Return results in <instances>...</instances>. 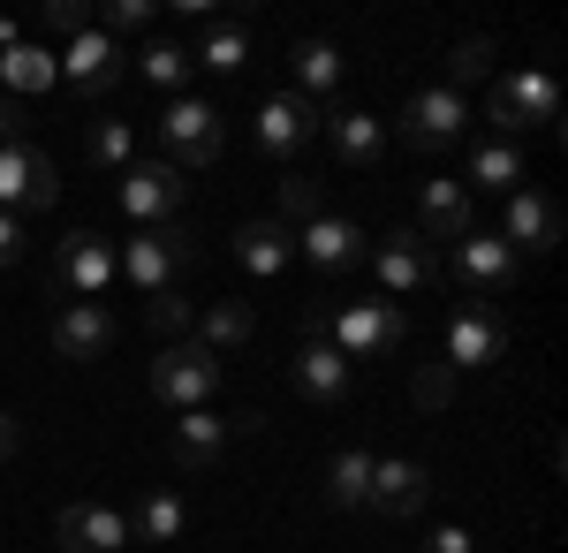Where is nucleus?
I'll use <instances>...</instances> for the list:
<instances>
[{
    "instance_id": "obj_1",
    "label": "nucleus",
    "mask_w": 568,
    "mask_h": 553,
    "mask_svg": "<svg viewBox=\"0 0 568 553\" xmlns=\"http://www.w3.org/2000/svg\"><path fill=\"white\" fill-rule=\"evenodd\" d=\"M197 265V235L168 220V228H130V243L114 251V273H130L144 296H160V289H175V273Z\"/></svg>"
},
{
    "instance_id": "obj_2",
    "label": "nucleus",
    "mask_w": 568,
    "mask_h": 553,
    "mask_svg": "<svg viewBox=\"0 0 568 553\" xmlns=\"http://www.w3.org/2000/svg\"><path fill=\"white\" fill-rule=\"evenodd\" d=\"M318 334H334L342 356H394L409 341V319L379 296H342L334 311H318Z\"/></svg>"
},
{
    "instance_id": "obj_3",
    "label": "nucleus",
    "mask_w": 568,
    "mask_h": 553,
    "mask_svg": "<svg viewBox=\"0 0 568 553\" xmlns=\"http://www.w3.org/2000/svg\"><path fill=\"white\" fill-rule=\"evenodd\" d=\"M220 144H227V122H220L213 99H168V107H160V160L175 174L213 168Z\"/></svg>"
},
{
    "instance_id": "obj_4",
    "label": "nucleus",
    "mask_w": 568,
    "mask_h": 553,
    "mask_svg": "<svg viewBox=\"0 0 568 553\" xmlns=\"http://www.w3.org/2000/svg\"><path fill=\"white\" fill-rule=\"evenodd\" d=\"M152 394L168 402V410H213L220 402V356L205 341H168L160 356H152Z\"/></svg>"
},
{
    "instance_id": "obj_5",
    "label": "nucleus",
    "mask_w": 568,
    "mask_h": 553,
    "mask_svg": "<svg viewBox=\"0 0 568 553\" xmlns=\"http://www.w3.org/2000/svg\"><path fill=\"white\" fill-rule=\"evenodd\" d=\"M485 114H493V129H500V144H508L516 129H554V137H561V84H554L546 69H516V77L493 84Z\"/></svg>"
},
{
    "instance_id": "obj_6",
    "label": "nucleus",
    "mask_w": 568,
    "mask_h": 553,
    "mask_svg": "<svg viewBox=\"0 0 568 553\" xmlns=\"http://www.w3.org/2000/svg\"><path fill=\"white\" fill-rule=\"evenodd\" d=\"M114 205H122V220L130 228H168V220L190 205V174H175L160 152L152 160H136V168H122V190H114Z\"/></svg>"
},
{
    "instance_id": "obj_7",
    "label": "nucleus",
    "mask_w": 568,
    "mask_h": 553,
    "mask_svg": "<svg viewBox=\"0 0 568 553\" xmlns=\"http://www.w3.org/2000/svg\"><path fill=\"white\" fill-rule=\"evenodd\" d=\"M463 129H470V99L463 91H417V99H402V144L409 152H425V160H447L455 144H463Z\"/></svg>"
},
{
    "instance_id": "obj_8",
    "label": "nucleus",
    "mask_w": 568,
    "mask_h": 553,
    "mask_svg": "<svg viewBox=\"0 0 568 553\" xmlns=\"http://www.w3.org/2000/svg\"><path fill=\"white\" fill-rule=\"evenodd\" d=\"M53 198H61V174L39 144H0V213L39 220L53 213Z\"/></svg>"
},
{
    "instance_id": "obj_9",
    "label": "nucleus",
    "mask_w": 568,
    "mask_h": 553,
    "mask_svg": "<svg viewBox=\"0 0 568 553\" xmlns=\"http://www.w3.org/2000/svg\"><path fill=\"white\" fill-rule=\"evenodd\" d=\"M114 281V243L99 235V228H69L61 243H53V296H84V303H99V289Z\"/></svg>"
},
{
    "instance_id": "obj_10",
    "label": "nucleus",
    "mask_w": 568,
    "mask_h": 553,
    "mask_svg": "<svg viewBox=\"0 0 568 553\" xmlns=\"http://www.w3.org/2000/svg\"><path fill=\"white\" fill-rule=\"evenodd\" d=\"M508 356V319L493 311V303H455V319H447V372L463 380V372H493Z\"/></svg>"
},
{
    "instance_id": "obj_11",
    "label": "nucleus",
    "mask_w": 568,
    "mask_h": 553,
    "mask_svg": "<svg viewBox=\"0 0 568 553\" xmlns=\"http://www.w3.org/2000/svg\"><path fill=\"white\" fill-rule=\"evenodd\" d=\"M372 281L387 289V296H409V289H433L439 281V258L433 243L409 228V220H394L387 235H379V251H372Z\"/></svg>"
},
{
    "instance_id": "obj_12",
    "label": "nucleus",
    "mask_w": 568,
    "mask_h": 553,
    "mask_svg": "<svg viewBox=\"0 0 568 553\" xmlns=\"http://www.w3.org/2000/svg\"><path fill=\"white\" fill-rule=\"evenodd\" d=\"M433 501V477L425 463H409V455H394V463H372V493H364V515H379V523H417Z\"/></svg>"
},
{
    "instance_id": "obj_13",
    "label": "nucleus",
    "mask_w": 568,
    "mask_h": 553,
    "mask_svg": "<svg viewBox=\"0 0 568 553\" xmlns=\"http://www.w3.org/2000/svg\"><path fill=\"white\" fill-rule=\"evenodd\" d=\"M61 77L84 91V99H114V91H122V77H130L122 39H106L99 23H91V31H77V39H69V61H61Z\"/></svg>"
},
{
    "instance_id": "obj_14",
    "label": "nucleus",
    "mask_w": 568,
    "mask_h": 553,
    "mask_svg": "<svg viewBox=\"0 0 568 553\" xmlns=\"http://www.w3.org/2000/svg\"><path fill=\"white\" fill-rule=\"evenodd\" d=\"M455 281H463V289H478V296H500V289H516V281H524V258L508 251L493 228H470V235L455 243Z\"/></svg>"
},
{
    "instance_id": "obj_15",
    "label": "nucleus",
    "mask_w": 568,
    "mask_h": 553,
    "mask_svg": "<svg viewBox=\"0 0 568 553\" xmlns=\"http://www.w3.org/2000/svg\"><path fill=\"white\" fill-rule=\"evenodd\" d=\"M251 137H258L265 160H296L311 137H318V107H304L296 91H273V99H258V122H251Z\"/></svg>"
},
{
    "instance_id": "obj_16",
    "label": "nucleus",
    "mask_w": 568,
    "mask_h": 553,
    "mask_svg": "<svg viewBox=\"0 0 568 553\" xmlns=\"http://www.w3.org/2000/svg\"><path fill=\"white\" fill-rule=\"evenodd\" d=\"M296 258H304L318 281H342L356 258H364V228H356V220H342V213H318V220H304Z\"/></svg>"
},
{
    "instance_id": "obj_17",
    "label": "nucleus",
    "mask_w": 568,
    "mask_h": 553,
    "mask_svg": "<svg viewBox=\"0 0 568 553\" xmlns=\"http://www.w3.org/2000/svg\"><path fill=\"white\" fill-rule=\"evenodd\" d=\"M53 539H61V553H122L130 546V515H114L106 501H69L53 515Z\"/></svg>"
},
{
    "instance_id": "obj_18",
    "label": "nucleus",
    "mask_w": 568,
    "mask_h": 553,
    "mask_svg": "<svg viewBox=\"0 0 568 553\" xmlns=\"http://www.w3.org/2000/svg\"><path fill=\"white\" fill-rule=\"evenodd\" d=\"M409 228H417L425 243H433V235H447V243H463V235L478 228V198H470V190H463L455 174H433V182L417 190V220H409Z\"/></svg>"
},
{
    "instance_id": "obj_19",
    "label": "nucleus",
    "mask_w": 568,
    "mask_h": 553,
    "mask_svg": "<svg viewBox=\"0 0 568 553\" xmlns=\"http://www.w3.org/2000/svg\"><path fill=\"white\" fill-rule=\"evenodd\" d=\"M500 243H508L516 258H524V251H554V243H561V205H554L546 190H530V182H524V190L500 205Z\"/></svg>"
},
{
    "instance_id": "obj_20",
    "label": "nucleus",
    "mask_w": 568,
    "mask_h": 553,
    "mask_svg": "<svg viewBox=\"0 0 568 553\" xmlns=\"http://www.w3.org/2000/svg\"><path fill=\"white\" fill-rule=\"evenodd\" d=\"M288 372H296V394H304V402H318V410L349 402V356H342L334 341L311 334L304 349H296V364H288Z\"/></svg>"
},
{
    "instance_id": "obj_21",
    "label": "nucleus",
    "mask_w": 568,
    "mask_h": 553,
    "mask_svg": "<svg viewBox=\"0 0 568 553\" xmlns=\"http://www.w3.org/2000/svg\"><path fill=\"white\" fill-rule=\"evenodd\" d=\"M318 129H326V144H334L342 168H379V160H387V122L364 114V107H334Z\"/></svg>"
},
{
    "instance_id": "obj_22",
    "label": "nucleus",
    "mask_w": 568,
    "mask_h": 553,
    "mask_svg": "<svg viewBox=\"0 0 568 553\" xmlns=\"http://www.w3.org/2000/svg\"><path fill=\"white\" fill-rule=\"evenodd\" d=\"M235 265H243L251 281H281V273L296 265V235H288L273 213H265V220H243V228H235Z\"/></svg>"
},
{
    "instance_id": "obj_23",
    "label": "nucleus",
    "mask_w": 568,
    "mask_h": 553,
    "mask_svg": "<svg viewBox=\"0 0 568 553\" xmlns=\"http://www.w3.org/2000/svg\"><path fill=\"white\" fill-rule=\"evenodd\" d=\"M53 349H61L69 364H99V356L114 349V319H106L99 303H61V311H53Z\"/></svg>"
},
{
    "instance_id": "obj_24",
    "label": "nucleus",
    "mask_w": 568,
    "mask_h": 553,
    "mask_svg": "<svg viewBox=\"0 0 568 553\" xmlns=\"http://www.w3.org/2000/svg\"><path fill=\"white\" fill-rule=\"evenodd\" d=\"M288 69H296V99H304V107L342 99V46H334V39H296Z\"/></svg>"
},
{
    "instance_id": "obj_25",
    "label": "nucleus",
    "mask_w": 568,
    "mask_h": 553,
    "mask_svg": "<svg viewBox=\"0 0 568 553\" xmlns=\"http://www.w3.org/2000/svg\"><path fill=\"white\" fill-rule=\"evenodd\" d=\"M0 84H8V99L31 107V99H45V91L61 84V61H53L39 39H16L8 53H0Z\"/></svg>"
},
{
    "instance_id": "obj_26",
    "label": "nucleus",
    "mask_w": 568,
    "mask_h": 553,
    "mask_svg": "<svg viewBox=\"0 0 568 553\" xmlns=\"http://www.w3.org/2000/svg\"><path fill=\"white\" fill-rule=\"evenodd\" d=\"M243 61H251V31H243V16L205 23V31H197V46H190V69H213V77H235Z\"/></svg>"
},
{
    "instance_id": "obj_27",
    "label": "nucleus",
    "mask_w": 568,
    "mask_h": 553,
    "mask_svg": "<svg viewBox=\"0 0 568 553\" xmlns=\"http://www.w3.org/2000/svg\"><path fill=\"white\" fill-rule=\"evenodd\" d=\"M227 448V418L220 410H182L175 418V463L182 470H213Z\"/></svg>"
},
{
    "instance_id": "obj_28",
    "label": "nucleus",
    "mask_w": 568,
    "mask_h": 553,
    "mask_svg": "<svg viewBox=\"0 0 568 553\" xmlns=\"http://www.w3.org/2000/svg\"><path fill=\"white\" fill-rule=\"evenodd\" d=\"M136 77L152 91H168V99H190V77H197V69H190V46L182 39H144L136 46Z\"/></svg>"
},
{
    "instance_id": "obj_29",
    "label": "nucleus",
    "mask_w": 568,
    "mask_h": 553,
    "mask_svg": "<svg viewBox=\"0 0 568 553\" xmlns=\"http://www.w3.org/2000/svg\"><path fill=\"white\" fill-rule=\"evenodd\" d=\"M190 334L205 341L213 356H227V349H243V341L258 334V319H251V303L220 296V303H205V311H197V326H190Z\"/></svg>"
},
{
    "instance_id": "obj_30",
    "label": "nucleus",
    "mask_w": 568,
    "mask_h": 553,
    "mask_svg": "<svg viewBox=\"0 0 568 553\" xmlns=\"http://www.w3.org/2000/svg\"><path fill=\"white\" fill-rule=\"evenodd\" d=\"M84 152H91V168H106V174H122V168H136V160H144V152H136V129L122 122V114H91Z\"/></svg>"
},
{
    "instance_id": "obj_31",
    "label": "nucleus",
    "mask_w": 568,
    "mask_h": 553,
    "mask_svg": "<svg viewBox=\"0 0 568 553\" xmlns=\"http://www.w3.org/2000/svg\"><path fill=\"white\" fill-rule=\"evenodd\" d=\"M372 463L379 455H364V448H342L334 463H326V501L342 515H364V493H372Z\"/></svg>"
},
{
    "instance_id": "obj_32",
    "label": "nucleus",
    "mask_w": 568,
    "mask_h": 553,
    "mask_svg": "<svg viewBox=\"0 0 568 553\" xmlns=\"http://www.w3.org/2000/svg\"><path fill=\"white\" fill-rule=\"evenodd\" d=\"M463 174H470L478 190H500V198H516V190H524V152L493 137V144H478V152H470V168H463ZM470 182H463V190H470Z\"/></svg>"
},
{
    "instance_id": "obj_33",
    "label": "nucleus",
    "mask_w": 568,
    "mask_h": 553,
    "mask_svg": "<svg viewBox=\"0 0 568 553\" xmlns=\"http://www.w3.org/2000/svg\"><path fill=\"white\" fill-rule=\"evenodd\" d=\"M190 531V509H182L175 493H144L130 515V539H152V546H168V539H182Z\"/></svg>"
},
{
    "instance_id": "obj_34",
    "label": "nucleus",
    "mask_w": 568,
    "mask_h": 553,
    "mask_svg": "<svg viewBox=\"0 0 568 553\" xmlns=\"http://www.w3.org/2000/svg\"><path fill=\"white\" fill-rule=\"evenodd\" d=\"M493 53H500L493 39H455V46H447V91L485 84V77H493Z\"/></svg>"
},
{
    "instance_id": "obj_35",
    "label": "nucleus",
    "mask_w": 568,
    "mask_h": 553,
    "mask_svg": "<svg viewBox=\"0 0 568 553\" xmlns=\"http://www.w3.org/2000/svg\"><path fill=\"white\" fill-rule=\"evenodd\" d=\"M144 326L160 341H190V326H197V311L175 296V289H160V296H144Z\"/></svg>"
},
{
    "instance_id": "obj_36",
    "label": "nucleus",
    "mask_w": 568,
    "mask_h": 553,
    "mask_svg": "<svg viewBox=\"0 0 568 553\" xmlns=\"http://www.w3.org/2000/svg\"><path fill=\"white\" fill-rule=\"evenodd\" d=\"M455 372H447V364H417V372H409V402H417V410H447V402H455Z\"/></svg>"
},
{
    "instance_id": "obj_37",
    "label": "nucleus",
    "mask_w": 568,
    "mask_h": 553,
    "mask_svg": "<svg viewBox=\"0 0 568 553\" xmlns=\"http://www.w3.org/2000/svg\"><path fill=\"white\" fill-rule=\"evenodd\" d=\"M273 220H281V228H288V220H318V182H311V174H288V182H281Z\"/></svg>"
},
{
    "instance_id": "obj_38",
    "label": "nucleus",
    "mask_w": 568,
    "mask_h": 553,
    "mask_svg": "<svg viewBox=\"0 0 568 553\" xmlns=\"http://www.w3.org/2000/svg\"><path fill=\"white\" fill-rule=\"evenodd\" d=\"M91 23H99L106 39H114V31H152V8H144V0H114V8H99Z\"/></svg>"
},
{
    "instance_id": "obj_39",
    "label": "nucleus",
    "mask_w": 568,
    "mask_h": 553,
    "mask_svg": "<svg viewBox=\"0 0 568 553\" xmlns=\"http://www.w3.org/2000/svg\"><path fill=\"white\" fill-rule=\"evenodd\" d=\"M23 258H31V235H23V220L0 213V273H16Z\"/></svg>"
},
{
    "instance_id": "obj_40",
    "label": "nucleus",
    "mask_w": 568,
    "mask_h": 553,
    "mask_svg": "<svg viewBox=\"0 0 568 553\" xmlns=\"http://www.w3.org/2000/svg\"><path fill=\"white\" fill-rule=\"evenodd\" d=\"M425 553H478V539H470L463 523H433V531H425Z\"/></svg>"
},
{
    "instance_id": "obj_41",
    "label": "nucleus",
    "mask_w": 568,
    "mask_h": 553,
    "mask_svg": "<svg viewBox=\"0 0 568 553\" xmlns=\"http://www.w3.org/2000/svg\"><path fill=\"white\" fill-rule=\"evenodd\" d=\"M0 144H31V107L23 99H0Z\"/></svg>"
},
{
    "instance_id": "obj_42",
    "label": "nucleus",
    "mask_w": 568,
    "mask_h": 553,
    "mask_svg": "<svg viewBox=\"0 0 568 553\" xmlns=\"http://www.w3.org/2000/svg\"><path fill=\"white\" fill-rule=\"evenodd\" d=\"M45 23H53V31H91V8H77V0H53V8H45Z\"/></svg>"
},
{
    "instance_id": "obj_43",
    "label": "nucleus",
    "mask_w": 568,
    "mask_h": 553,
    "mask_svg": "<svg viewBox=\"0 0 568 553\" xmlns=\"http://www.w3.org/2000/svg\"><path fill=\"white\" fill-rule=\"evenodd\" d=\"M16 455H23V425L0 410V463H16Z\"/></svg>"
}]
</instances>
